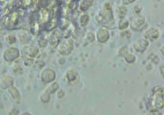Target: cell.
<instances>
[{
    "mask_svg": "<svg viewBox=\"0 0 164 115\" xmlns=\"http://www.w3.org/2000/svg\"><path fill=\"white\" fill-rule=\"evenodd\" d=\"M96 19L99 22L105 25L111 21H113L111 8L108 5H106L105 9L96 16Z\"/></svg>",
    "mask_w": 164,
    "mask_h": 115,
    "instance_id": "3957f363",
    "label": "cell"
},
{
    "mask_svg": "<svg viewBox=\"0 0 164 115\" xmlns=\"http://www.w3.org/2000/svg\"><path fill=\"white\" fill-rule=\"evenodd\" d=\"M58 39L57 38L53 37L51 38L50 41V44L53 47H55L57 46L58 44Z\"/></svg>",
    "mask_w": 164,
    "mask_h": 115,
    "instance_id": "4fadbf2b",
    "label": "cell"
},
{
    "mask_svg": "<svg viewBox=\"0 0 164 115\" xmlns=\"http://www.w3.org/2000/svg\"><path fill=\"white\" fill-rule=\"evenodd\" d=\"M50 99V96L48 93H45L41 97V100L44 103L48 102Z\"/></svg>",
    "mask_w": 164,
    "mask_h": 115,
    "instance_id": "9a60e30c",
    "label": "cell"
},
{
    "mask_svg": "<svg viewBox=\"0 0 164 115\" xmlns=\"http://www.w3.org/2000/svg\"><path fill=\"white\" fill-rule=\"evenodd\" d=\"M89 18L88 16H82L80 20V24L82 26L84 27L86 25L89 21Z\"/></svg>",
    "mask_w": 164,
    "mask_h": 115,
    "instance_id": "8fae6325",
    "label": "cell"
},
{
    "mask_svg": "<svg viewBox=\"0 0 164 115\" xmlns=\"http://www.w3.org/2000/svg\"><path fill=\"white\" fill-rule=\"evenodd\" d=\"M16 39L14 36H9L7 38V41L10 44H13L16 42Z\"/></svg>",
    "mask_w": 164,
    "mask_h": 115,
    "instance_id": "2e32d148",
    "label": "cell"
},
{
    "mask_svg": "<svg viewBox=\"0 0 164 115\" xmlns=\"http://www.w3.org/2000/svg\"><path fill=\"white\" fill-rule=\"evenodd\" d=\"M13 90L11 91V94L12 96H13V97L14 99H18L19 98V96L17 91L16 90L14 89H13Z\"/></svg>",
    "mask_w": 164,
    "mask_h": 115,
    "instance_id": "e0dca14e",
    "label": "cell"
},
{
    "mask_svg": "<svg viewBox=\"0 0 164 115\" xmlns=\"http://www.w3.org/2000/svg\"><path fill=\"white\" fill-rule=\"evenodd\" d=\"M135 1V0H122L123 3L126 4L131 3L134 2Z\"/></svg>",
    "mask_w": 164,
    "mask_h": 115,
    "instance_id": "d6986e66",
    "label": "cell"
},
{
    "mask_svg": "<svg viewBox=\"0 0 164 115\" xmlns=\"http://www.w3.org/2000/svg\"><path fill=\"white\" fill-rule=\"evenodd\" d=\"M19 53L16 49H10L8 50L4 54V57L7 61H12L19 56Z\"/></svg>",
    "mask_w": 164,
    "mask_h": 115,
    "instance_id": "8992f818",
    "label": "cell"
},
{
    "mask_svg": "<svg viewBox=\"0 0 164 115\" xmlns=\"http://www.w3.org/2000/svg\"><path fill=\"white\" fill-rule=\"evenodd\" d=\"M147 43L145 39H141L137 43L136 48L140 51H144L147 46Z\"/></svg>",
    "mask_w": 164,
    "mask_h": 115,
    "instance_id": "30bf717a",
    "label": "cell"
},
{
    "mask_svg": "<svg viewBox=\"0 0 164 115\" xmlns=\"http://www.w3.org/2000/svg\"><path fill=\"white\" fill-rule=\"evenodd\" d=\"M23 20L21 15L17 12L13 13L7 18V26L10 29L18 28L21 25Z\"/></svg>",
    "mask_w": 164,
    "mask_h": 115,
    "instance_id": "7a4b0ae2",
    "label": "cell"
},
{
    "mask_svg": "<svg viewBox=\"0 0 164 115\" xmlns=\"http://www.w3.org/2000/svg\"><path fill=\"white\" fill-rule=\"evenodd\" d=\"M64 93L63 92V91H61L59 93L58 96L59 97L60 96V97H61L64 95Z\"/></svg>",
    "mask_w": 164,
    "mask_h": 115,
    "instance_id": "ffe728a7",
    "label": "cell"
},
{
    "mask_svg": "<svg viewBox=\"0 0 164 115\" xmlns=\"http://www.w3.org/2000/svg\"><path fill=\"white\" fill-rule=\"evenodd\" d=\"M132 26L137 31H141L146 28V24L144 19L141 17H138L133 21Z\"/></svg>",
    "mask_w": 164,
    "mask_h": 115,
    "instance_id": "52a82bcc",
    "label": "cell"
},
{
    "mask_svg": "<svg viewBox=\"0 0 164 115\" xmlns=\"http://www.w3.org/2000/svg\"><path fill=\"white\" fill-rule=\"evenodd\" d=\"M58 88V85L57 84H54L53 85L52 88H51L50 92L53 93L57 91Z\"/></svg>",
    "mask_w": 164,
    "mask_h": 115,
    "instance_id": "ac0fdd59",
    "label": "cell"
},
{
    "mask_svg": "<svg viewBox=\"0 0 164 115\" xmlns=\"http://www.w3.org/2000/svg\"><path fill=\"white\" fill-rule=\"evenodd\" d=\"M163 92L162 89L157 88L151 99L150 107L153 110H156L163 107Z\"/></svg>",
    "mask_w": 164,
    "mask_h": 115,
    "instance_id": "6da1fadb",
    "label": "cell"
},
{
    "mask_svg": "<svg viewBox=\"0 0 164 115\" xmlns=\"http://www.w3.org/2000/svg\"><path fill=\"white\" fill-rule=\"evenodd\" d=\"M73 48L72 42L71 40L66 39L61 43L60 48V52L63 54L70 53Z\"/></svg>",
    "mask_w": 164,
    "mask_h": 115,
    "instance_id": "277c9868",
    "label": "cell"
},
{
    "mask_svg": "<svg viewBox=\"0 0 164 115\" xmlns=\"http://www.w3.org/2000/svg\"><path fill=\"white\" fill-rule=\"evenodd\" d=\"M97 38L98 41L101 43L106 42L109 38L108 32L106 30L101 29L97 33Z\"/></svg>",
    "mask_w": 164,
    "mask_h": 115,
    "instance_id": "ba28073f",
    "label": "cell"
},
{
    "mask_svg": "<svg viewBox=\"0 0 164 115\" xmlns=\"http://www.w3.org/2000/svg\"><path fill=\"white\" fill-rule=\"evenodd\" d=\"M55 77L54 72L50 69L46 70L43 73L42 79L43 81L46 83H48L54 80Z\"/></svg>",
    "mask_w": 164,
    "mask_h": 115,
    "instance_id": "5b68a950",
    "label": "cell"
},
{
    "mask_svg": "<svg viewBox=\"0 0 164 115\" xmlns=\"http://www.w3.org/2000/svg\"><path fill=\"white\" fill-rule=\"evenodd\" d=\"M67 77L69 81H73L76 79V74L74 72L70 71L67 74Z\"/></svg>",
    "mask_w": 164,
    "mask_h": 115,
    "instance_id": "7c38bea8",
    "label": "cell"
},
{
    "mask_svg": "<svg viewBox=\"0 0 164 115\" xmlns=\"http://www.w3.org/2000/svg\"><path fill=\"white\" fill-rule=\"evenodd\" d=\"M92 3V0H87L85 4H84V6L82 7V8H83V10H86L88 9L91 5Z\"/></svg>",
    "mask_w": 164,
    "mask_h": 115,
    "instance_id": "5bb4252c",
    "label": "cell"
},
{
    "mask_svg": "<svg viewBox=\"0 0 164 115\" xmlns=\"http://www.w3.org/2000/svg\"><path fill=\"white\" fill-rule=\"evenodd\" d=\"M159 35L158 32L154 28L149 30L146 33V37L151 40L156 39L158 37Z\"/></svg>",
    "mask_w": 164,
    "mask_h": 115,
    "instance_id": "9c48e42d",
    "label": "cell"
}]
</instances>
